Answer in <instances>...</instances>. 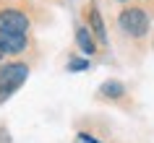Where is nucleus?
<instances>
[{"mask_svg":"<svg viewBox=\"0 0 154 143\" xmlns=\"http://www.w3.org/2000/svg\"><path fill=\"white\" fill-rule=\"evenodd\" d=\"M26 76H29V65L24 63H8L0 68V99L11 96L18 91V86H24Z\"/></svg>","mask_w":154,"mask_h":143,"instance_id":"nucleus-1","label":"nucleus"},{"mask_svg":"<svg viewBox=\"0 0 154 143\" xmlns=\"http://www.w3.org/2000/svg\"><path fill=\"white\" fill-rule=\"evenodd\" d=\"M118 26H120L128 37L138 39V37H144V34L149 31V16L144 13V8H125L120 16H118Z\"/></svg>","mask_w":154,"mask_h":143,"instance_id":"nucleus-2","label":"nucleus"},{"mask_svg":"<svg viewBox=\"0 0 154 143\" xmlns=\"http://www.w3.org/2000/svg\"><path fill=\"white\" fill-rule=\"evenodd\" d=\"M0 34L26 37V34H29V18H26L18 8H5V10H0Z\"/></svg>","mask_w":154,"mask_h":143,"instance_id":"nucleus-3","label":"nucleus"},{"mask_svg":"<svg viewBox=\"0 0 154 143\" xmlns=\"http://www.w3.org/2000/svg\"><path fill=\"white\" fill-rule=\"evenodd\" d=\"M76 44H79V49H81L84 55H94V52H97V44H94L91 31L86 26H79V29H76Z\"/></svg>","mask_w":154,"mask_h":143,"instance_id":"nucleus-4","label":"nucleus"},{"mask_svg":"<svg viewBox=\"0 0 154 143\" xmlns=\"http://www.w3.org/2000/svg\"><path fill=\"white\" fill-rule=\"evenodd\" d=\"M99 94L107 96V99H120L125 94V86H123L120 81H105L102 86H99Z\"/></svg>","mask_w":154,"mask_h":143,"instance_id":"nucleus-5","label":"nucleus"},{"mask_svg":"<svg viewBox=\"0 0 154 143\" xmlns=\"http://www.w3.org/2000/svg\"><path fill=\"white\" fill-rule=\"evenodd\" d=\"M89 26H91L89 31H94V34H97V37H99L102 42L107 39V31H105V21H102V16H99V10H97V8H91V13H89Z\"/></svg>","mask_w":154,"mask_h":143,"instance_id":"nucleus-6","label":"nucleus"},{"mask_svg":"<svg viewBox=\"0 0 154 143\" xmlns=\"http://www.w3.org/2000/svg\"><path fill=\"white\" fill-rule=\"evenodd\" d=\"M86 68H89V60H81V57L68 63V70H86Z\"/></svg>","mask_w":154,"mask_h":143,"instance_id":"nucleus-7","label":"nucleus"},{"mask_svg":"<svg viewBox=\"0 0 154 143\" xmlns=\"http://www.w3.org/2000/svg\"><path fill=\"white\" fill-rule=\"evenodd\" d=\"M79 141L81 143H102V141H97V138H91L89 133H79Z\"/></svg>","mask_w":154,"mask_h":143,"instance_id":"nucleus-8","label":"nucleus"},{"mask_svg":"<svg viewBox=\"0 0 154 143\" xmlns=\"http://www.w3.org/2000/svg\"><path fill=\"white\" fill-rule=\"evenodd\" d=\"M5 57V47H3V42H0V60Z\"/></svg>","mask_w":154,"mask_h":143,"instance_id":"nucleus-9","label":"nucleus"},{"mask_svg":"<svg viewBox=\"0 0 154 143\" xmlns=\"http://www.w3.org/2000/svg\"><path fill=\"white\" fill-rule=\"evenodd\" d=\"M120 3H125V0H120Z\"/></svg>","mask_w":154,"mask_h":143,"instance_id":"nucleus-10","label":"nucleus"}]
</instances>
